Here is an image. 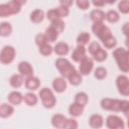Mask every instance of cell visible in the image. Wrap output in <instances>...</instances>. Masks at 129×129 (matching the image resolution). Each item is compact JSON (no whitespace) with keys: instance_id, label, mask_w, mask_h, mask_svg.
Returning a JSON list of instances; mask_svg holds the SVG:
<instances>
[{"instance_id":"obj_1","label":"cell","mask_w":129,"mask_h":129,"mask_svg":"<svg viewBox=\"0 0 129 129\" xmlns=\"http://www.w3.org/2000/svg\"><path fill=\"white\" fill-rule=\"evenodd\" d=\"M91 29L106 48L111 49L116 45L117 40L115 37L112 35L109 28L103 22L94 23L92 25Z\"/></svg>"},{"instance_id":"obj_2","label":"cell","mask_w":129,"mask_h":129,"mask_svg":"<svg viewBox=\"0 0 129 129\" xmlns=\"http://www.w3.org/2000/svg\"><path fill=\"white\" fill-rule=\"evenodd\" d=\"M101 107L106 110L114 112L121 111L128 116L129 103L127 100H121L110 98H104L100 102Z\"/></svg>"},{"instance_id":"obj_3","label":"cell","mask_w":129,"mask_h":129,"mask_svg":"<svg viewBox=\"0 0 129 129\" xmlns=\"http://www.w3.org/2000/svg\"><path fill=\"white\" fill-rule=\"evenodd\" d=\"M25 3V1L13 0L5 4H1L0 16L1 17H6L18 14L20 11L22 6Z\"/></svg>"},{"instance_id":"obj_4","label":"cell","mask_w":129,"mask_h":129,"mask_svg":"<svg viewBox=\"0 0 129 129\" xmlns=\"http://www.w3.org/2000/svg\"><path fill=\"white\" fill-rule=\"evenodd\" d=\"M112 55L120 71L124 73L128 72V51L123 47L115 49Z\"/></svg>"},{"instance_id":"obj_5","label":"cell","mask_w":129,"mask_h":129,"mask_svg":"<svg viewBox=\"0 0 129 129\" xmlns=\"http://www.w3.org/2000/svg\"><path fill=\"white\" fill-rule=\"evenodd\" d=\"M39 96L41 99L43 106L46 108L53 107L56 102L55 95L52 90L48 87L41 88L39 92Z\"/></svg>"},{"instance_id":"obj_6","label":"cell","mask_w":129,"mask_h":129,"mask_svg":"<svg viewBox=\"0 0 129 129\" xmlns=\"http://www.w3.org/2000/svg\"><path fill=\"white\" fill-rule=\"evenodd\" d=\"M55 66L63 78H68V77L76 70L73 64L67 58L59 57L55 61Z\"/></svg>"},{"instance_id":"obj_7","label":"cell","mask_w":129,"mask_h":129,"mask_svg":"<svg viewBox=\"0 0 129 129\" xmlns=\"http://www.w3.org/2000/svg\"><path fill=\"white\" fill-rule=\"evenodd\" d=\"M16 54V50L13 46L10 45H6L1 50L0 60L4 64H9L14 59Z\"/></svg>"},{"instance_id":"obj_8","label":"cell","mask_w":129,"mask_h":129,"mask_svg":"<svg viewBox=\"0 0 129 129\" xmlns=\"http://www.w3.org/2000/svg\"><path fill=\"white\" fill-rule=\"evenodd\" d=\"M117 89L123 96H127L129 95V80L127 76L123 75L118 76L115 80Z\"/></svg>"},{"instance_id":"obj_9","label":"cell","mask_w":129,"mask_h":129,"mask_svg":"<svg viewBox=\"0 0 129 129\" xmlns=\"http://www.w3.org/2000/svg\"><path fill=\"white\" fill-rule=\"evenodd\" d=\"M124 122L119 116L110 114L106 119V125L110 129H123Z\"/></svg>"},{"instance_id":"obj_10","label":"cell","mask_w":129,"mask_h":129,"mask_svg":"<svg viewBox=\"0 0 129 129\" xmlns=\"http://www.w3.org/2000/svg\"><path fill=\"white\" fill-rule=\"evenodd\" d=\"M93 67V59L89 56H85L80 61L79 72L81 75H88L91 72Z\"/></svg>"},{"instance_id":"obj_11","label":"cell","mask_w":129,"mask_h":129,"mask_svg":"<svg viewBox=\"0 0 129 129\" xmlns=\"http://www.w3.org/2000/svg\"><path fill=\"white\" fill-rule=\"evenodd\" d=\"M18 69L20 74L23 77L27 78L33 75V67L28 61H22L19 62L18 66Z\"/></svg>"},{"instance_id":"obj_12","label":"cell","mask_w":129,"mask_h":129,"mask_svg":"<svg viewBox=\"0 0 129 129\" xmlns=\"http://www.w3.org/2000/svg\"><path fill=\"white\" fill-rule=\"evenodd\" d=\"M68 118L62 114L56 113L51 117V122L52 125L57 128H65Z\"/></svg>"},{"instance_id":"obj_13","label":"cell","mask_w":129,"mask_h":129,"mask_svg":"<svg viewBox=\"0 0 129 129\" xmlns=\"http://www.w3.org/2000/svg\"><path fill=\"white\" fill-rule=\"evenodd\" d=\"M52 86L54 90L57 93H61L64 91L67 87V83L63 77L55 78L52 83Z\"/></svg>"},{"instance_id":"obj_14","label":"cell","mask_w":129,"mask_h":129,"mask_svg":"<svg viewBox=\"0 0 129 129\" xmlns=\"http://www.w3.org/2000/svg\"><path fill=\"white\" fill-rule=\"evenodd\" d=\"M86 55V49L84 45H78L73 51L71 57L75 62H80Z\"/></svg>"},{"instance_id":"obj_15","label":"cell","mask_w":129,"mask_h":129,"mask_svg":"<svg viewBox=\"0 0 129 129\" xmlns=\"http://www.w3.org/2000/svg\"><path fill=\"white\" fill-rule=\"evenodd\" d=\"M90 126L94 128H99L102 126L103 123V118L102 116L98 113L92 114L89 119Z\"/></svg>"},{"instance_id":"obj_16","label":"cell","mask_w":129,"mask_h":129,"mask_svg":"<svg viewBox=\"0 0 129 129\" xmlns=\"http://www.w3.org/2000/svg\"><path fill=\"white\" fill-rule=\"evenodd\" d=\"M40 85V81L39 78L33 76L27 77L25 81V87L30 90H37Z\"/></svg>"},{"instance_id":"obj_17","label":"cell","mask_w":129,"mask_h":129,"mask_svg":"<svg viewBox=\"0 0 129 129\" xmlns=\"http://www.w3.org/2000/svg\"><path fill=\"white\" fill-rule=\"evenodd\" d=\"M90 18L91 20L95 22H103L105 19V14L104 11L99 9H94L91 11L90 13Z\"/></svg>"},{"instance_id":"obj_18","label":"cell","mask_w":129,"mask_h":129,"mask_svg":"<svg viewBox=\"0 0 129 129\" xmlns=\"http://www.w3.org/2000/svg\"><path fill=\"white\" fill-rule=\"evenodd\" d=\"M70 50L68 44L64 41L57 42L53 47L55 53L58 55H65L68 54Z\"/></svg>"},{"instance_id":"obj_19","label":"cell","mask_w":129,"mask_h":129,"mask_svg":"<svg viewBox=\"0 0 129 129\" xmlns=\"http://www.w3.org/2000/svg\"><path fill=\"white\" fill-rule=\"evenodd\" d=\"M84 106L76 102L71 104L69 107V112L70 114L74 117H78L82 114L84 111Z\"/></svg>"},{"instance_id":"obj_20","label":"cell","mask_w":129,"mask_h":129,"mask_svg":"<svg viewBox=\"0 0 129 129\" xmlns=\"http://www.w3.org/2000/svg\"><path fill=\"white\" fill-rule=\"evenodd\" d=\"M23 99V96L21 92L17 91L11 92L8 96L9 102L13 105L20 104Z\"/></svg>"},{"instance_id":"obj_21","label":"cell","mask_w":129,"mask_h":129,"mask_svg":"<svg viewBox=\"0 0 129 129\" xmlns=\"http://www.w3.org/2000/svg\"><path fill=\"white\" fill-rule=\"evenodd\" d=\"M14 112V108L7 103H3L0 106V116L3 118H6L12 115Z\"/></svg>"},{"instance_id":"obj_22","label":"cell","mask_w":129,"mask_h":129,"mask_svg":"<svg viewBox=\"0 0 129 129\" xmlns=\"http://www.w3.org/2000/svg\"><path fill=\"white\" fill-rule=\"evenodd\" d=\"M44 12L40 9H36L31 13L30 18L34 23H39L42 21L44 18Z\"/></svg>"},{"instance_id":"obj_23","label":"cell","mask_w":129,"mask_h":129,"mask_svg":"<svg viewBox=\"0 0 129 129\" xmlns=\"http://www.w3.org/2000/svg\"><path fill=\"white\" fill-rule=\"evenodd\" d=\"M58 32L52 26L49 25L46 29L45 35H46L48 42H53L55 41L59 35Z\"/></svg>"},{"instance_id":"obj_24","label":"cell","mask_w":129,"mask_h":129,"mask_svg":"<svg viewBox=\"0 0 129 129\" xmlns=\"http://www.w3.org/2000/svg\"><path fill=\"white\" fill-rule=\"evenodd\" d=\"M24 82V78L21 74H15L13 75L10 78L9 82L10 85L15 88L20 87Z\"/></svg>"},{"instance_id":"obj_25","label":"cell","mask_w":129,"mask_h":129,"mask_svg":"<svg viewBox=\"0 0 129 129\" xmlns=\"http://www.w3.org/2000/svg\"><path fill=\"white\" fill-rule=\"evenodd\" d=\"M67 79H68L70 83L74 86L79 85L82 81V75L77 70L73 72Z\"/></svg>"},{"instance_id":"obj_26","label":"cell","mask_w":129,"mask_h":129,"mask_svg":"<svg viewBox=\"0 0 129 129\" xmlns=\"http://www.w3.org/2000/svg\"><path fill=\"white\" fill-rule=\"evenodd\" d=\"M23 100L25 103L29 106H34L38 102V98L35 94L32 92H28L23 96Z\"/></svg>"},{"instance_id":"obj_27","label":"cell","mask_w":129,"mask_h":129,"mask_svg":"<svg viewBox=\"0 0 129 129\" xmlns=\"http://www.w3.org/2000/svg\"><path fill=\"white\" fill-rule=\"evenodd\" d=\"M12 32V26L8 22H3L0 25L1 35L7 37L10 35Z\"/></svg>"},{"instance_id":"obj_28","label":"cell","mask_w":129,"mask_h":129,"mask_svg":"<svg viewBox=\"0 0 129 129\" xmlns=\"http://www.w3.org/2000/svg\"><path fill=\"white\" fill-rule=\"evenodd\" d=\"M75 102L85 106L88 101V96L84 92H79L77 93L74 98Z\"/></svg>"},{"instance_id":"obj_29","label":"cell","mask_w":129,"mask_h":129,"mask_svg":"<svg viewBox=\"0 0 129 129\" xmlns=\"http://www.w3.org/2000/svg\"><path fill=\"white\" fill-rule=\"evenodd\" d=\"M90 39V34L88 32H82L77 38V42L78 45H84L86 44Z\"/></svg>"},{"instance_id":"obj_30","label":"cell","mask_w":129,"mask_h":129,"mask_svg":"<svg viewBox=\"0 0 129 129\" xmlns=\"http://www.w3.org/2000/svg\"><path fill=\"white\" fill-rule=\"evenodd\" d=\"M105 18L110 23H116L119 19V15L115 10H110L105 14Z\"/></svg>"},{"instance_id":"obj_31","label":"cell","mask_w":129,"mask_h":129,"mask_svg":"<svg viewBox=\"0 0 129 129\" xmlns=\"http://www.w3.org/2000/svg\"><path fill=\"white\" fill-rule=\"evenodd\" d=\"M94 59L98 62L104 61L107 57V53L105 50L101 47L92 55Z\"/></svg>"},{"instance_id":"obj_32","label":"cell","mask_w":129,"mask_h":129,"mask_svg":"<svg viewBox=\"0 0 129 129\" xmlns=\"http://www.w3.org/2000/svg\"><path fill=\"white\" fill-rule=\"evenodd\" d=\"M46 16L48 20H49L51 22L61 19L56 8H52L48 10L47 12Z\"/></svg>"},{"instance_id":"obj_33","label":"cell","mask_w":129,"mask_h":129,"mask_svg":"<svg viewBox=\"0 0 129 129\" xmlns=\"http://www.w3.org/2000/svg\"><path fill=\"white\" fill-rule=\"evenodd\" d=\"M53 48L52 46L48 43H45L39 46V51L40 54L44 56H48L50 55L53 51Z\"/></svg>"},{"instance_id":"obj_34","label":"cell","mask_w":129,"mask_h":129,"mask_svg":"<svg viewBox=\"0 0 129 129\" xmlns=\"http://www.w3.org/2000/svg\"><path fill=\"white\" fill-rule=\"evenodd\" d=\"M107 74V70L103 67H98L95 69L94 72V76L95 78L99 80L104 79L106 77Z\"/></svg>"},{"instance_id":"obj_35","label":"cell","mask_w":129,"mask_h":129,"mask_svg":"<svg viewBox=\"0 0 129 129\" xmlns=\"http://www.w3.org/2000/svg\"><path fill=\"white\" fill-rule=\"evenodd\" d=\"M50 25L54 28L58 32V33H61L64 29L65 23L61 19H59L51 22Z\"/></svg>"},{"instance_id":"obj_36","label":"cell","mask_w":129,"mask_h":129,"mask_svg":"<svg viewBox=\"0 0 129 129\" xmlns=\"http://www.w3.org/2000/svg\"><path fill=\"white\" fill-rule=\"evenodd\" d=\"M119 11L123 14H127L129 12V1L128 0L120 1L117 6Z\"/></svg>"},{"instance_id":"obj_37","label":"cell","mask_w":129,"mask_h":129,"mask_svg":"<svg viewBox=\"0 0 129 129\" xmlns=\"http://www.w3.org/2000/svg\"><path fill=\"white\" fill-rule=\"evenodd\" d=\"M48 40L45 34L41 33H38L35 37V42L38 47L45 43H48Z\"/></svg>"},{"instance_id":"obj_38","label":"cell","mask_w":129,"mask_h":129,"mask_svg":"<svg viewBox=\"0 0 129 129\" xmlns=\"http://www.w3.org/2000/svg\"><path fill=\"white\" fill-rule=\"evenodd\" d=\"M100 44L95 41H92L88 46V51L89 53L92 55L94 53H95L98 50L101 48Z\"/></svg>"},{"instance_id":"obj_39","label":"cell","mask_w":129,"mask_h":129,"mask_svg":"<svg viewBox=\"0 0 129 129\" xmlns=\"http://www.w3.org/2000/svg\"><path fill=\"white\" fill-rule=\"evenodd\" d=\"M78 127V123L74 118H69L67 119L65 128L66 129H76Z\"/></svg>"},{"instance_id":"obj_40","label":"cell","mask_w":129,"mask_h":129,"mask_svg":"<svg viewBox=\"0 0 129 129\" xmlns=\"http://www.w3.org/2000/svg\"><path fill=\"white\" fill-rule=\"evenodd\" d=\"M60 18L66 17L69 14V8L66 6L60 5L56 8Z\"/></svg>"},{"instance_id":"obj_41","label":"cell","mask_w":129,"mask_h":129,"mask_svg":"<svg viewBox=\"0 0 129 129\" xmlns=\"http://www.w3.org/2000/svg\"><path fill=\"white\" fill-rule=\"evenodd\" d=\"M77 6L81 9L86 10L89 7V2L87 0H78L76 2Z\"/></svg>"},{"instance_id":"obj_42","label":"cell","mask_w":129,"mask_h":129,"mask_svg":"<svg viewBox=\"0 0 129 129\" xmlns=\"http://www.w3.org/2000/svg\"><path fill=\"white\" fill-rule=\"evenodd\" d=\"M129 23L128 22H126L124 23L122 26V31L123 33L126 36H128V28H129Z\"/></svg>"},{"instance_id":"obj_43","label":"cell","mask_w":129,"mask_h":129,"mask_svg":"<svg viewBox=\"0 0 129 129\" xmlns=\"http://www.w3.org/2000/svg\"><path fill=\"white\" fill-rule=\"evenodd\" d=\"M92 3L93 5L96 7H103L104 6L106 3L105 1H92Z\"/></svg>"},{"instance_id":"obj_44","label":"cell","mask_w":129,"mask_h":129,"mask_svg":"<svg viewBox=\"0 0 129 129\" xmlns=\"http://www.w3.org/2000/svg\"><path fill=\"white\" fill-rule=\"evenodd\" d=\"M73 3V1H69V0H66V1H59L60 5H62L66 6L68 8H69L72 5V3Z\"/></svg>"}]
</instances>
